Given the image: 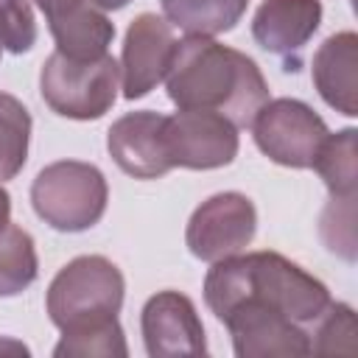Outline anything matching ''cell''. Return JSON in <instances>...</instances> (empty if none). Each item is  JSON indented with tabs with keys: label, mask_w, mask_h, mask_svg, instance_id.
<instances>
[{
	"label": "cell",
	"mask_w": 358,
	"mask_h": 358,
	"mask_svg": "<svg viewBox=\"0 0 358 358\" xmlns=\"http://www.w3.org/2000/svg\"><path fill=\"white\" fill-rule=\"evenodd\" d=\"M204 302L232 336L238 358L310 355L330 291L277 252H238L213 263Z\"/></svg>",
	"instance_id": "6da1fadb"
},
{
	"label": "cell",
	"mask_w": 358,
	"mask_h": 358,
	"mask_svg": "<svg viewBox=\"0 0 358 358\" xmlns=\"http://www.w3.org/2000/svg\"><path fill=\"white\" fill-rule=\"evenodd\" d=\"M165 87L179 109L218 112L238 129L252 126V117L268 101V84L255 59L213 36H185L176 42Z\"/></svg>",
	"instance_id": "7a4b0ae2"
},
{
	"label": "cell",
	"mask_w": 358,
	"mask_h": 358,
	"mask_svg": "<svg viewBox=\"0 0 358 358\" xmlns=\"http://www.w3.org/2000/svg\"><path fill=\"white\" fill-rule=\"evenodd\" d=\"M109 201V185L101 168L78 159L45 165L31 185L34 213L59 232H84L95 227Z\"/></svg>",
	"instance_id": "3957f363"
},
{
	"label": "cell",
	"mask_w": 358,
	"mask_h": 358,
	"mask_svg": "<svg viewBox=\"0 0 358 358\" xmlns=\"http://www.w3.org/2000/svg\"><path fill=\"white\" fill-rule=\"evenodd\" d=\"M120 84V64L106 53L101 59H70L53 50L39 73V92L50 112L70 120L103 117Z\"/></svg>",
	"instance_id": "277c9868"
},
{
	"label": "cell",
	"mask_w": 358,
	"mask_h": 358,
	"mask_svg": "<svg viewBox=\"0 0 358 358\" xmlns=\"http://www.w3.org/2000/svg\"><path fill=\"white\" fill-rule=\"evenodd\" d=\"M126 294L120 268L103 255H81L70 260L48 285L45 308L50 322L64 330L81 322L117 316Z\"/></svg>",
	"instance_id": "5b68a950"
},
{
	"label": "cell",
	"mask_w": 358,
	"mask_h": 358,
	"mask_svg": "<svg viewBox=\"0 0 358 358\" xmlns=\"http://www.w3.org/2000/svg\"><path fill=\"white\" fill-rule=\"evenodd\" d=\"M327 134V123L299 98L266 101L252 117L255 145L285 168H310Z\"/></svg>",
	"instance_id": "8992f818"
},
{
	"label": "cell",
	"mask_w": 358,
	"mask_h": 358,
	"mask_svg": "<svg viewBox=\"0 0 358 358\" xmlns=\"http://www.w3.org/2000/svg\"><path fill=\"white\" fill-rule=\"evenodd\" d=\"M257 232V210L249 196L224 190L201 201L185 229V243L193 257L215 263L243 252Z\"/></svg>",
	"instance_id": "52a82bcc"
},
{
	"label": "cell",
	"mask_w": 358,
	"mask_h": 358,
	"mask_svg": "<svg viewBox=\"0 0 358 358\" xmlns=\"http://www.w3.org/2000/svg\"><path fill=\"white\" fill-rule=\"evenodd\" d=\"M165 151L173 168H224L238 157V126L218 112L179 109L165 117Z\"/></svg>",
	"instance_id": "ba28073f"
},
{
	"label": "cell",
	"mask_w": 358,
	"mask_h": 358,
	"mask_svg": "<svg viewBox=\"0 0 358 358\" xmlns=\"http://www.w3.org/2000/svg\"><path fill=\"white\" fill-rule=\"evenodd\" d=\"M140 330H143L145 352L151 358L207 352L204 324L196 313V305L190 296L179 291H159L148 296L140 313Z\"/></svg>",
	"instance_id": "9c48e42d"
},
{
	"label": "cell",
	"mask_w": 358,
	"mask_h": 358,
	"mask_svg": "<svg viewBox=\"0 0 358 358\" xmlns=\"http://www.w3.org/2000/svg\"><path fill=\"white\" fill-rule=\"evenodd\" d=\"M173 48H176L173 25L165 17H157L151 11L137 14L123 39V56H120L123 98L134 101L148 95L165 78Z\"/></svg>",
	"instance_id": "30bf717a"
},
{
	"label": "cell",
	"mask_w": 358,
	"mask_h": 358,
	"mask_svg": "<svg viewBox=\"0 0 358 358\" xmlns=\"http://www.w3.org/2000/svg\"><path fill=\"white\" fill-rule=\"evenodd\" d=\"M106 148L115 165L134 179H159L173 168L165 151V115L151 109L117 117L106 131Z\"/></svg>",
	"instance_id": "8fae6325"
},
{
	"label": "cell",
	"mask_w": 358,
	"mask_h": 358,
	"mask_svg": "<svg viewBox=\"0 0 358 358\" xmlns=\"http://www.w3.org/2000/svg\"><path fill=\"white\" fill-rule=\"evenodd\" d=\"M322 22V0H263L252 17L255 42L274 56L294 59Z\"/></svg>",
	"instance_id": "7c38bea8"
},
{
	"label": "cell",
	"mask_w": 358,
	"mask_h": 358,
	"mask_svg": "<svg viewBox=\"0 0 358 358\" xmlns=\"http://www.w3.org/2000/svg\"><path fill=\"white\" fill-rule=\"evenodd\" d=\"M310 78L322 101L347 115H358V36L355 31H338L327 36L313 53Z\"/></svg>",
	"instance_id": "4fadbf2b"
},
{
	"label": "cell",
	"mask_w": 358,
	"mask_h": 358,
	"mask_svg": "<svg viewBox=\"0 0 358 358\" xmlns=\"http://www.w3.org/2000/svg\"><path fill=\"white\" fill-rule=\"evenodd\" d=\"M159 6L165 20L187 36H215L241 22L249 0H159Z\"/></svg>",
	"instance_id": "5bb4252c"
},
{
	"label": "cell",
	"mask_w": 358,
	"mask_h": 358,
	"mask_svg": "<svg viewBox=\"0 0 358 358\" xmlns=\"http://www.w3.org/2000/svg\"><path fill=\"white\" fill-rule=\"evenodd\" d=\"M56 358H126V336L117 316L81 322L62 330L59 344L53 347Z\"/></svg>",
	"instance_id": "9a60e30c"
},
{
	"label": "cell",
	"mask_w": 358,
	"mask_h": 358,
	"mask_svg": "<svg viewBox=\"0 0 358 358\" xmlns=\"http://www.w3.org/2000/svg\"><path fill=\"white\" fill-rule=\"evenodd\" d=\"M355 129H341L327 134L313 157V171L322 176L333 199H355L358 185V165H355Z\"/></svg>",
	"instance_id": "2e32d148"
},
{
	"label": "cell",
	"mask_w": 358,
	"mask_h": 358,
	"mask_svg": "<svg viewBox=\"0 0 358 358\" xmlns=\"http://www.w3.org/2000/svg\"><path fill=\"white\" fill-rule=\"evenodd\" d=\"M39 274L36 246L34 238L17 227L6 224L0 229V296H17L22 294Z\"/></svg>",
	"instance_id": "e0dca14e"
},
{
	"label": "cell",
	"mask_w": 358,
	"mask_h": 358,
	"mask_svg": "<svg viewBox=\"0 0 358 358\" xmlns=\"http://www.w3.org/2000/svg\"><path fill=\"white\" fill-rule=\"evenodd\" d=\"M31 112L8 92H0V182L14 179L28 159Z\"/></svg>",
	"instance_id": "ac0fdd59"
},
{
	"label": "cell",
	"mask_w": 358,
	"mask_h": 358,
	"mask_svg": "<svg viewBox=\"0 0 358 358\" xmlns=\"http://www.w3.org/2000/svg\"><path fill=\"white\" fill-rule=\"evenodd\" d=\"M355 350V316L344 302H330L313 330V352H352Z\"/></svg>",
	"instance_id": "d6986e66"
},
{
	"label": "cell",
	"mask_w": 358,
	"mask_h": 358,
	"mask_svg": "<svg viewBox=\"0 0 358 358\" xmlns=\"http://www.w3.org/2000/svg\"><path fill=\"white\" fill-rule=\"evenodd\" d=\"M36 45V20L28 0H0V48L28 53Z\"/></svg>",
	"instance_id": "ffe728a7"
},
{
	"label": "cell",
	"mask_w": 358,
	"mask_h": 358,
	"mask_svg": "<svg viewBox=\"0 0 358 358\" xmlns=\"http://www.w3.org/2000/svg\"><path fill=\"white\" fill-rule=\"evenodd\" d=\"M8 221H11V196H8V190L0 185V229H3Z\"/></svg>",
	"instance_id": "44dd1931"
},
{
	"label": "cell",
	"mask_w": 358,
	"mask_h": 358,
	"mask_svg": "<svg viewBox=\"0 0 358 358\" xmlns=\"http://www.w3.org/2000/svg\"><path fill=\"white\" fill-rule=\"evenodd\" d=\"M73 3H78V0H36V6H39V8L45 11V17H50V14L62 11V8L73 6Z\"/></svg>",
	"instance_id": "7402d4cb"
},
{
	"label": "cell",
	"mask_w": 358,
	"mask_h": 358,
	"mask_svg": "<svg viewBox=\"0 0 358 358\" xmlns=\"http://www.w3.org/2000/svg\"><path fill=\"white\" fill-rule=\"evenodd\" d=\"M98 8H103V11H117V8H123V6H129L131 0H92Z\"/></svg>",
	"instance_id": "603a6c76"
},
{
	"label": "cell",
	"mask_w": 358,
	"mask_h": 358,
	"mask_svg": "<svg viewBox=\"0 0 358 358\" xmlns=\"http://www.w3.org/2000/svg\"><path fill=\"white\" fill-rule=\"evenodd\" d=\"M0 50H3V48H0Z\"/></svg>",
	"instance_id": "cb8c5ba5"
}]
</instances>
